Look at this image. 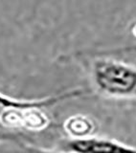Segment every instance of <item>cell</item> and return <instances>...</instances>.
Wrapping results in <instances>:
<instances>
[{
	"mask_svg": "<svg viewBox=\"0 0 136 153\" xmlns=\"http://www.w3.org/2000/svg\"><path fill=\"white\" fill-rule=\"evenodd\" d=\"M90 76L95 88L106 97L136 99V66L111 57L92 62Z\"/></svg>",
	"mask_w": 136,
	"mask_h": 153,
	"instance_id": "1",
	"label": "cell"
},
{
	"mask_svg": "<svg viewBox=\"0 0 136 153\" xmlns=\"http://www.w3.org/2000/svg\"><path fill=\"white\" fill-rule=\"evenodd\" d=\"M70 153H136V147L113 139L93 135L71 138L64 143Z\"/></svg>",
	"mask_w": 136,
	"mask_h": 153,
	"instance_id": "2",
	"label": "cell"
},
{
	"mask_svg": "<svg viewBox=\"0 0 136 153\" xmlns=\"http://www.w3.org/2000/svg\"><path fill=\"white\" fill-rule=\"evenodd\" d=\"M86 93L87 92L84 89L77 88L42 99L20 100V99L10 97V96H7L0 92V115L13 109H24V108H32V107H38V108L51 107L60 102H64V100L79 98L82 95H85Z\"/></svg>",
	"mask_w": 136,
	"mask_h": 153,
	"instance_id": "3",
	"label": "cell"
},
{
	"mask_svg": "<svg viewBox=\"0 0 136 153\" xmlns=\"http://www.w3.org/2000/svg\"><path fill=\"white\" fill-rule=\"evenodd\" d=\"M64 129L72 138H81L92 135L94 123L85 116H75L67 119L64 123Z\"/></svg>",
	"mask_w": 136,
	"mask_h": 153,
	"instance_id": "4",
	"label": "cell"
},
{
	"mask_svg": "<svg viewBox=\"0 0 136 153\" xmlns=\"http://www.w3.org/2000/svg\"><path fill=\"white\" fill-rule=\"evenodd\" d=\"M10 146H7L5 153H70L67 151H53L49 149H45V148H41L33 145H29V143L22 142H14V143H8Z\"/></svg>",
	"mask_w": 136,
	"mask_h": 153,
	"instance_id": "5",
	"label": "cell"
},
{
	"mask_svg": "<svg viewBox=\"0 0 136 153\" xmlns=\"http://www.w3.org/2000/svg\"><path fill=\"white\" fill-rule=\"evenodd\" d=\"M25 140V138H21L20 133L6 128L0 123V143L21 142Z\"/></svg>",
	"mask_w": 136,
	"mask_h": 153,
	"instance_id": "6",
	"label": "cell"
}]
</instances>
